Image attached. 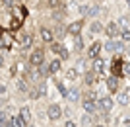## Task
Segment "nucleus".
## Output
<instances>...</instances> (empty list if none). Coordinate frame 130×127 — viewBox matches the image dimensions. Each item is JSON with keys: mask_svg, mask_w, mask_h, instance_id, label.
<instances>
[{"mask_svg": "<svg viewBox=\"0 0 130 127\" xmlns=\"http://www.w3.org/2000/svg\"><path fill=\"white\" fill-rule=\"evenodd\" d=\"M105 33H107L109 39H117L120 35V28H119V22H109L105 26Z\"/></svg>", "mask_w": 130, "mask_h": 127, "instance_id": "nucleus-1", "label": "nucleus"}, {"mask_svg": "<svg viewBox=\"0 0 130 127\" xmlns=\"http://www.w3.org/2000/svg\"><path fill=\"white\" fill-rule=\"evenodd\" d=\"M84 110H86L87 113H93L95 110H99V108H97V102H95V96H93V92H89V96L84 100Z\"/></svg>", "mask_w": 130, "mask_h": 127, "instance_id": "nucleus-2", "label": "nucleus"}, {"mask_svg": "<svg viewBox=\"0 0 130 127\" xmlns=\"http://www.w3.org/2000/svg\"><path fill=\"white\" fill-rule=\"evenodd\" d=\"M113 106H115V102H113V98H109V96H103V98L97 102V108L101 111H105V113H109V111L113 110Z\"/></svg>", "mask_w": 130, "mask_h": 127, "instance_id": "nucleus-3", "label": "nucleus"}, {"mask_svg": "<svg viewBox=\"0 0 130 127\" xmlns=\"http://www.w3.org/2000/svg\"><path fill=\"white\" fill-rule=\"evenodd\" d=\"M29 63H31V66H41L45 63V55H43V51L37 49V51H33L31 55H29Z\"/></svg>", "mask_w": 130, "mask_h": 127, "instance_id": "nucleus-4", "label": "nucleus"}, {"mask_svg": "<svg viewBox=\"0 0 130 127\" xmlns=\"http://www.w3.org/2000/svg\"><path fill=\"white\" fill-rule=\"evenodd\" d=\"M105 84H107V90L111 92V94H117V92H119V76H115V74L107 76Z\"/></svg>", "mask_w": 130, "mask_h": 127, "instance_id": "nucleus-5", "label": "nucleus"}, {"mask_svg": "<svg viewBox=\"0 0 130 127\" xmlns=\"http://www.w3.org/2000/svg\"><path fill=\"white\" fill-rule=\"evenodd\" d=\"M47 116H49V119H53V121L60 119V116H62V110H60V106H56V104L49 106V110H47Z\"/></svg>", "mask_w": 130, "mask_h": 127, "instance_id": "nucleus-6", "label": "nucleus"}, {"mask_svg": "<svg viewBox=\"0 0 130 127\" xmlns=\"http://www.w3.org/2000/svg\"><path fill=\"white\" fill-rule=\"evenodd\" d=\"M82 28H84V20H78V22H72L70 26L66 28V31L72 33V35L76 37V35H80V33H82Z\"/></svg>", "mask_w": 130, "mask_h": 127, "instance_id": "nucleus-7", "label": "nucleus"}, {"mask_svg": "<svg viewBox=\"0 0 130 127\" xmlns=\"http://www.w3.org/2000/svg\"><path fill=\"white\" fill-rule=\"evenodd\" d=\"M101 49H103V43H99V41H93V43L89 45V49H87V55H89V59H95V57H99Z\"/></svg>", "mask_w": 130, "mask_h": 127, "instance_id": "nucleus-8", "label": "nucleus"}, {"mask_svg": "<svg viewBox=\"0 0 130 127\" xmlns=\"http://www.w3.org/2000/svg\"><path fill=\"white\" fill-rule=\"evenodd\" d=\"M122 47H124V45L120 43V41H117V39H109L107 43H105V49H107V51H111V53H113V51L122 49Z\"/></svg>", "mask_w": 130, "mask_h": 127, "instance_id": "nucleus-9", "label": "nucleus"}, {"mask_svg": "<svg viewBox=\"0 0 130 127\" xmlns=\"http://www.w3.org/2000/svg\"><path fill=\"white\" fill-rule=\"evenodd\" d=\"M51 49H53L56 55H60L62 59H68V51L64 49V45H62V43H53V45H51Z\"/></svg>", "mask_w": 130, "mask_h": 127, "instance_id": "nucleus-10", "label": "nucleus"}, {"mask_svg": "<svg viewBox=\"0 0 130 127\" xmlns=\"http://www.w3.org/2000/svg\"><path fill=\"white\" fill-rule=\"evenodd\" d=\"M89 31L91 33H105V26L101 22H97V20H93V22L89 24Z\"/></svg>", "mask_w": 130, "mask_h": 127, "instance_id": "nucleus-11", "label": "nucleus"}, {"mask_svg": "<svg viewBox=\"0 0 130 127\" xmlns=\"http://www.w3.org/2000/svg\"><path fill=\"white\" fill-rule=\"evenodd\" d=\"M93 71L95 72H105V61L101 57H95V59H93Z\"/></svg>", "mask_w": 130, "mask_h": 127, "instance_id": "nucleus-12", "label": "nucleus"}, {"mask_svg": "<svg viewBox=\"0 0 130 127\" xmlns=\"http://www.w3.org/2000/svg\"><path fill=\"white\" fill-rule=\"evenodd\" d=\"M58 71H60V61H58V59L51 61V63H49V68H47V72H49V74H56Z\"/></svg>", "mask_w": 130, "mask_h": 127, "instance_id": "nucleus-13", "label": "nucleus"}, {"mask_svg": "<svg viewBox=\"0 0 130 127\" xmlns=\"http://www.w3.org/2000/svg\"><path fill=\"white\" fill-rule=\"evenodd\" d=\"M41 37H43L45 43H53V29L43 28V29H41Z\"/></svg>", "mask_w": 130, "mask_h": 127, "instance_id": "nucleus-14", "label": "nucleus"}, {"mask_svg": "<svg viewBox=\"0 0 130 127\" xmlns=\"http://www.w3.org/2000/svg\"><path fill=\"white\" fill-rule=\"evenodd\" d=\"M122 65H124V61H120V59H115L113 61V74L115 76H119L122 72Z\"/></svg>", "mask_w": 130, "mask_h": 127, "instance_id": "nucleus-15", "label": "nucleus"}, {"mask_svg": "<svg viewBox=\"0 0 130 127\" xmlns=\"http://www.w3.org/2000/svg\"><path fill=\"white\" fill-rule=\"evenodd\" d=\"M20 41H22V47L23 49H27V47H29V45L33 43V37H31V33H29V35H22V37H20Z\"/></svg>", "mask_w": 130, "mask_h": 127, "instance_id": "nucleus-16", "label": "nucleus"}, {"mask_svg": "<svg viewBox=\"0 0 130 127\" xmlns=\"http://www.w3.org/2000/svg\"><path fill=\"white\" fill-rule=\"evenodd\" d=\"M20 117H22L25 123H29V119H31V111H29V108H22V110H20Z\"/></svg>", "mask_w": 130, "mask_h": 127, "instance_id": "nucleus-17", "label": "nucleus"}, {"mask_svg": "<svg viewBox=\"0 0 130 127\" xmlns=\"http://www.w3.org/2000/svg\"><path fill=\"white\" fill-rule=\"evenodd\" d=\"M84 82L87 84V86H91L93 82H95V71H89V72H86V76H84Z\"/></svg>", "mask_w": 130, "mask_h": 127, "instance_id": "nucleus-18", "label": "nucleus"}, {"mask_svg": "<svg viewBox=\"0 0 130 127\" xmlns=\"http://www.w3.org/2000/svg\"><path fill=\"white\" fill-rule=\"evenodd\" d=\"M41 76H43V72H41V71L31 68V72H29V78H31V80H35V82H37V80H41Z\"/></svg>", "mask_w": 130, "mask_h": 127, "instance_id": "nucleus-19", "label": "nucleus"}, {"mask_svg": "<svg viewBox=\"0 0 130 127\" xmlns=\"http://www.w3.org/2000/svg\"><path fill=\"white\" fill-rule=\"evenodd\" d=\"M60 4H62V0H47V6H49V8H53V10L60 8Z\"/></svg>", "mask_w": 130, "mask_h": 127, "instance_id": "nucleus-20", "label": "nucleus"}, {"mask_svg": "<svg viewBox=\"0 0 130 127\" xmlns=\"http://www.w3.org/2000/svg\"><path fill=\"white\" fill-rule=\"evenodd\" d=\"M117 100H119V104H120V106H122V104H128V102H130V98H128V94H126V92L119 94V98H117Z\"/></svg>", "mask_w": 130, "mask_h": 127, "instance_id": "nucleus-21", "label": "nucleus"}, {"mask_svg": "<svg viewBox=\"0 0 130 127\" xmlns=\"http://www.w3.org/2000/svg\"><path fill=\"white\" fill-rule=\"evenodd\" d=\"M66 78H68V80H76L78 78V71L76 68H70V71L66 72Z\"/></svg>", "mask_w": 130, "mask_h": 127, "instance_id": "nucleus-22", "label": "nucleus"}, {"mask_svg": "<svg viewBox=\"0 0 130 127\" xmlns=\"http://www.w3.org/2000/svg\"><path fill=\"white\" fill-rule=\"evenodd\" d=\"M66 98H68V100H78V98H80V92H78V90H70V92L66 94Z\"/></svg>", "mask_w": 130, "mask_h": 127, "instance_id": "nucleus-23", "label": "nucleus"}, {"mask_svg": "<svg viewBox=\"0 0 130 127\" xmlns=\"http://www.w3.org/2000/svg\"><path fill=\"white\" fill-rule=\"evenodd\" d=\"M122 74H124V76H130V61H126L124 65H122Z\"/></svg>", "mask_w": 130, "mask_h": 127, "instance_id": "nucleus-24", "label": "nucleus"}, {"mask_svg": "<svg viewBox=\"0 0 130 127\" xmlns=\"http://www.w3.org/2000/svg\"><path fill=\"white\" fill-rule=\"evenodd\" d=\"M120 37L124 41H130V29H120Z\"/></svg>", "mask_w": 130, "mask_h": 127, "instance_id": "nucleus-25", "label": "nucleus"}, {"mask_svg": "<svg viewBox=\"0 0 130 127\" xmlns=\"http://www.w3.org/2000/svg\"><path fill=\"white\" fill-rule=\"evenodd\" d=\"M76 49H82V39H80V35H76Z\"/></svg>", "mask_w": 130, "mask_h": 127, "instance_id": "nucleus-26", "label": "nucleus"}, {"mask_svg": "<svg viewBox=\"0 0 130 127\" xmlns=\"http://www.w3.org/2000/svg\"><path fill=\"white\" fill-rule=\"evenodd\" d=\"M2 4L4 6H14V0H2Z\"/></svg>", "mask_w": 130, "mask_h": 127, "instance_id": "nucleus-27", "label": "nucleus"}, {"mask_svg": "<svg viewBox=\"0 0 130 127\" xmlns=\"http://www.w3.org/2000/svg\"><path fill=\"white\" fill-rule=\"evenodd\" d=\"M20 88H22V90H27V84H25V80H20Z\"/></svg>", "mask_w": 130, "mask_h": 127, "instance_id": "nucleus-28", "label": "nucleus"}, {"mask_svg": "<svg viewBox=\"0 0 130 127\" xmlns=\"http://www.w3.org/2000/svg\"><path fill=\"white\" fill-rule=\"evenodd\" d=\"M0 127H6V121H4V116H0Z\"/></svg>", "mask_w": 130, "mask_h": 127, "instance_id": "nucleus-29", "label": "nucleus"}, {"mask_svg": "<svg viewBox=\"0 0 130 127\" xmlns=\"http://www.w3.org/2000/svg\"><path fill=\"white\" fill-rule=\"evenodd\" d=\"M66 127H76V123L74 121H66Z\"/></svg>", "mask_w": 130, "mask_h": 127, "instance_id": "nucleus-30", "label": "nucleus"}, {"mask_svg": "<svg viewBox=\"0 0 130 127\" xmlns=\"http://www.w3.org/2000/svg\"><path fill=\"white\" fill-rule=\"evenodd\" d=\"M2 65H4V57L0 55V68H2Z\"/></svg>", "mask_w": 130, "mask_h": 127, "instance_id": "nucleus-31", "label": "nucleus"}, {"mask_svg": "<svg viewBox=\"0 0 130 127\" xmlns=\"http://www.w3.org/2000/svg\"><path fill=\"white\" fill-rule=\"evenodd\" d=\"M6 92V86H0V94H4Z\"/></svg>", "mask_w": 130, "mask_h": 127, "instance_id": "nucleus-32", "label": "nucleus"}, {"mask_svg": "<svg viewBox=\"0 0 130 127\" xmlns=\"http://www.w3.org/2000/svg\"><path fill=\"white\" fill-rule=\"evenodd\" d=\"M95 127H105V125H95Z\"/></svg>", "mask_w": 130, "mask_h": 127, "instance_id": "nucleus-33", "label": "nucleus"}, {"mask_svg": "<svg viewBox=\"0 0 130 127\" xmlns=\"http://www.w3.org/2000/svg\"><path fill=\"white\" fill-rule=\"evenodd\" d=\"M126 2H128V6H130V0H126Z\"/></svg>", "mask_w": 130, "mask_h": 127, "instance_id": "nucleus-34", "label": "nucleus"}, {"mask_svg": "<svg viewBox=\"0 0 130 127\" xmlns=\"http://www.w3.org/2000/svg\"><path fill=\"white\" fill-rule=\"evenodd\" d=\"M128 127H130V125H128Z\"/></svg>", "mask_w": 130, "mask_h": 127, "instance_id": "nucleus-35", "label": "nucleus"}]
</instances>
